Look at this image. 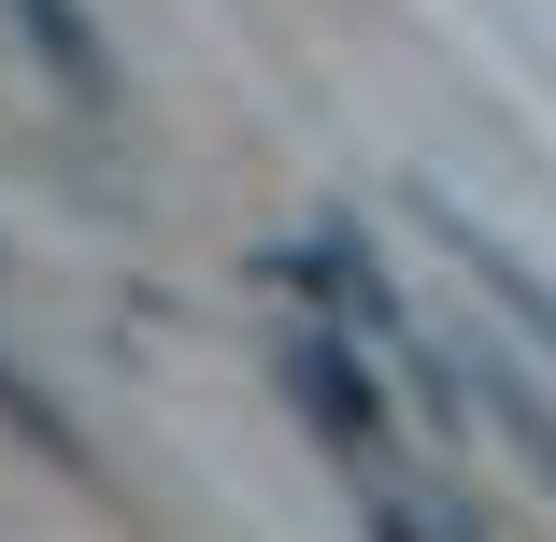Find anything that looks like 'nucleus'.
Listing matches in <instances>:
<instances>
[{
  "label": "nucleus",
  "instance_id": "7",
  "mask_svg": "<svg viewBox=\"0 0 556 542\" xmlns=\"http://www.w3.org/2000/svg\"><path fill=\"white\" fill-rule=\"evenodd\" d=\"M371 542H442V528H428L414 500H371Z\"/></svg>",
  "mask_w": 556,
  "mask_h": 542
},
{
  "label": "nucleus",
  "instance_id": "1",
  "mask_svg": "<svg viewBox=\"0 0 556 542\" xmlns=\"http://www.w3.org/2000/svg\"><path fill=\"white\" fill-rule=\"evenodd\" d=\"M357 343H371V329H300L271 371H286V400H300L343 457H386V386H371V357H357Z\"/></svg>",
  "mask_w": 556,
  "mask_h": 542
},
{
  "label": "nucleus",
  "instance_id": "6",
  "mask_svg": "<svg viewBox=\"0 0 556 542\" xmlns=\"http://www.w3.org/2000/svg\"><path fill=\"white\" fill-rule=\"evenodd\" d=\"M471 400H485V414L514 428V457H528V471L556 486V400H542V386H514V371H471Z\"/></svg>",
  "mask_w": 556,
  "mask_h": 542
},
{
  "label": "nucleus",
  "instance_id": "2",
  "mask_svg": "<svg viewBox=\"0 0 556 542\" xmlns=\"http://www.w3.org/2000/svg\"><path fill=\"white\" fill-rule=\"evenodd\" d=\"M271 286H300V300H328V314H343V329L400 343V300H386V272H371L343 229H328V243H286V257H271Z\"/></svg>",
  "mask_w": 556,
  "mask_h": 542
},
{
  "label": "nucleus",
  "instance_id": "5",
  "mask_svg": "<svg viewBox=\"0 0 556 542\" xmlns=\"http://www.w3.org/2000/svg\"><path fill=\"white\" fill-rule=\"evenodd\" d=\"M0 428H15V443H29L43 471H72V486L100 471V457H86V428H72V414H58V400H43V386H29L15 357H0Z\"/></svg>",
  "mask_w": 556,
  "mask_h": 542
},
{
  "label": "nucleus",
  "instance_id": "4",
  "mask_svg": "<svg viewBox=\"0 0 556 542\" xmlns=\"http://www.w3.org/2000/svg\"><path fill=\"white\" fill-rule=\"evenodd\" d=\"M428 229H442V243H457V257H471V286H485V300L514 314V329H528V343L556 357V286H542V272H528V257H514L500 229H471V214H457V200H428Z\"/></svg>",
  "mask_w": 556,
  "mask_h": 542
},
{
  "label": "nucleus",
  "instance_id": "3",
  "mask_svg": "<svg viewBox=\"0 0 556 542\" xmlns=\"http://www.w3.org/2000/svg\"><path fill=\"white\" fill-rule=\"evenodd\" d=\"M0 15H15V43L43 58V86H58V100H86V115H100V100H115V58H100V29H86V0H0Z\"/></svg>",
  "mask_w": 556,
  "mask_h": 542
}]
</instances>
